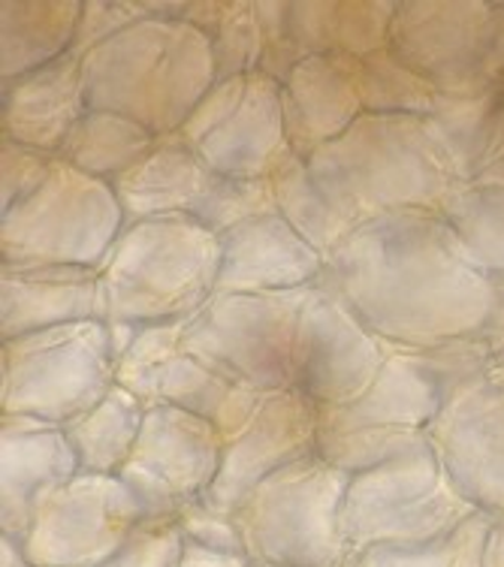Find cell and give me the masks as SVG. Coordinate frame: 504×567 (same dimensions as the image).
Returning <instances> with one entry per match:
<instances>
[{
	"label": "cell",
	"mask_w": 504,
	"mask_h": 567,
	"mask_svg": "<svg viewBox=\"0 0 504 567\" xmlns=\"http://www.w3.org/2000/svg\"><path fill=\"white\" fill-rule=\"evenodd\" d=\"M140 332H143V327L119 323V320H106V336H110V350H112V357H115V365H119L121 357L136 344Z\"/></svg>",
	"instance_id": "obj_44"
},
{
	"label": "cell",
	"mask_w": 504,
	"mask_h": 567,
	"mask_svg": "<svg viewBox=\"0 0 504 567\" xmlns=\"http://www.w3.org/2000/svg\"><path fill=\"white\" fill-rule=\"evenodd\" d=\"M275 212V194L269 178H220L199 203L194 218L215 236L239 227L245 220Z\"/></svg>",
	"instance_id": "obj_34"
},
{
	"label": "cell",
	"mask_w": 504,
	"mask_h": 567,
	"mask_svg": "<svg viewBox=\"0 0 504 567\" xmlns=\"http://www.w3.org/2000/svg\"><path fill=\"white\" fill-rule=\"evenodd\" d=\"M154 142L157 136L127 115L89 110L61 145L58 161L112 185L121 173H127L140 157L152 152Z\"/></svg>",
	"instance_id": "obj_29"
},
{
	"label": "cell",
	"mask_w": 504,
	"mask_h": 567,
	"mask_svg": "<svg viewBox=\"0 0 504 567\" xmlns=\"http://www.w3.org/2000/svg\"><path fill=\"white\" fill-rule=\"evenodd\" d=\"M85 0H3L0 3V82L28 76L73 52Z\"/></svg>",
	"instance_id": "obj_26"
},
{
	"label": "cell",
	"mask_w": 504,
	"mask_h": 567,
	"mask_svg": "<svg viewBox=\"0 0 504 567\" xmlns=\"http://www.w3.org/2000/svg\"><path fill=\"white\" fill-rule=\"evenodd\" d=\"M215 293H290L315 287L327 257L315 251L278 212L218 236Z\"/></svg>",
	"instance_id": "obj_20"
},
{
	"label": "cell",
	"mask_w": 504,
	"mask_h": 567,
	"mask_svg": "<svg viewBox=\"0 0 504 567\" xmlns=\"http://www.w3.org/2000/svg\"><path fill=\"white\" fill-rule=\"evenodd\" d=\"M472 513L477 511L450 483L435 450L420 441L374 468L351 474L341 528L351 553L374 544H439Z\"/></svg>",
	"instance_id": "obj_7"
},
{
	"label": "cell",
	"mask_w": 504,
	"mask_h": 567,
	"mask_svg": "<svg viewBox=\"0 0 504 567\" xmlns=\"http://www.w3.org/2000/svg\"><path fill=\"white\" fill-rule=\"evenodd\" d=\"M429 124L448 148L460 182H477L504 154V94L486 91L477 97H439Z\"/></svg>",
	"instance_id": "obj_27"
},
{
	"label": "cell",
	"mask_w": 504,
	"mask_h": 567,
	"mask_svg": "<svg viewBox=\"0 0 504 567\" xmlns=\"http://www.w3.org/2000/svg\"><path fill=\"white\" fill-rule=\"evenodd\" d=\"M89 110L127 115L154 136L185 127L218 82L206 33L182 19L145 16L82 58Z\"/></svg>",
	"instance_id": "obj_4"
},
{
	"label": "cell",
	"mask_w": 504,
	"mask_h": 567,
	"mask_svg": "<svg viewBox=\"0 0 504 567\" xmlns=\"http://www.w3.org/2000/svg\"><path fill=\"white\" fill-rule=\"evenodd\" d=\"M82 320H103L97 269L0 262V341Z\"/></svg>",
	"instance_id": "obj_22"
},
{
	"label": "cell",
	"mask_w": 504,
	"mask_h": 567,
	"mask_svg": "<svg viewBox=\"0 0 504 567\" xmlns=\"http://www.w3.org/2000/svg\"><path fill=\"white\" fill-rule=\"evenodd\" d=\"M121 229L124 215L110 182L55 157L43 182L0 215V262L97 269Z\"/></svg>",
	"instance_id": "obj_9"
},
{
	"label": "cell",
	"mask_w": 504,
	"mask_h": 567,
	"mask_svg": "<svg viewBox=\"0 0 504 567\" xmlns=\"http://www.w3.org/2000/svg\"><path fill=\"white\" fill-rule=\"evenodd\" d=\"M79 474L64 425L0 414V535L24 540L40 504Z\"/></svg>",
	"instance_id": "obj_19"
},
{
	"label": "cell",
	"mask_w": 504,
	"mask_h": 567,
	"mask_svg": "<svg viewBox=\"0 0 504 567\" xmlns=\"http://www.w3.org/2000/svg\"><path fill=\"white\" fill-rule=\"evenodd\" d=\"M257 22H260V33H264V58H260L257 73H264V76L285 85L287 76L306 58L299 52L294 31H290V3H285V0H257Z\"/></svg>",
	"instance_id": "obj_36"
},
{
	"label": "cell",
	"mask_w": 504,
	"mask_h": 567,
	"mask_svg": "<svg viewBox=\"0 0 504 567\" xmlns=\"http://www.w3.org/2000/svg\"><path fill=\"white\" fill-rule=\"evenodd\" d=\"M269 182H272L275 212L323 257H329L357 229L320 190L318 182L308 173L306 161L297 154H290L275 166Z\"/></svg>",
	"instance_id": "obj_30"
},
{
	"label": "cell",
	"mask_w": 504,
	"mask_h": 567,
	"mask_svg": "<svg viewBox=\"0 0 504 567\" xmlns=\"http://www.w3.org/2000/svg\"><path fill=\"white\" fill-rule=\"evenodd\" d=\"M441 468L474 511L504 513V348L448 395L426 429Z\"/></svg>",
	"instance_id": "obj_12"
},
{
	"label": "cell",
	"mask_w": 504,
	"mask_h": 567,
	"mask_svg": "<svg viewBox=\"0 0 504 567\" xmlns=\"http://www.w3.org/2000/svg\"><path fill=\"white\" fill-rule=\"evenodd\" d=\"M477 182H483V185L504 187V154L498 157V161H495L493 166H490V169H486V173L481 175V178H477Z\"/></svg>",
	"instance_id": "obj_47"
},
{
	"label": "cell",
	"mask_w": 504,
	"mask_h": 567,
	"mask_svg": "<svg viewBox=\"0 0 504 567\" xmlns=\"http://www.w3.org/2000/svg\"><path fill=\"white\" fill-rule=\"evenodd\" d=\"M493 40L490 0H399L390 24V52L444 97L486 94Z\"/></svg>",
	"instance_id": "obj_14"
},
{
	"label": "cell",
	"mask_w": 504,
	"mask_h": 567,
	"mask_svg": "<svg viewBox=\"0 0 504 567\" xmlns=\"http://www.w3.org/2000/svg\"><path fill=\"white\" fill-rule=\"evenodd\" d=\"M320 281L390 348L477 339L493 317L495 278L462 254L439 212L366 220L329 254Z\"/></svg>",
	"instance_id": "obj_1"
},
{
	"label": "cell",
	"mask_w": 504,
	"mask_h": 567,
	"mask_svg": "<svg viewBox=\"0 0 504 567\" xmlns=\"http://www.w3.org/2000/svg\"><path fill=\"white\" fill-rule=\"evenodd\" d=\"M178 133L220 178H269L294 154L285 131L281 82L264 73L215 82Z\"/></svg>",
	"instance_id": "obj_11"
},
{
	"label": "cell",
	"mask_w": 504,
	"mask_h": 567,
	"mask_svg": "<svg viewBox=\"0 0 504 567\" xmlns=\"http://www.w3.org/2000/svg\"><path fill=\"white\" fill-rule=\"evenodd\" d=\"M493 353L483 336L426 350L393 348L360 399L320 411L318 456L344 474H360L426 441L448 395Z\"/></svg>",
	"instance_id": "obj_2"
},
{
	"label": "cell",
	"mask_w": 504,
	"mask_h": 567,
	"mask_svg": "<svg viewBox=\"0 0 504 567\" xmlns=\"http://www.w3.org/2000/svg\"><path fill=\"white\" fill-rule=\"evenodd\" d=\"M230 7V0H185V7H182V22H187L191 28H197L206 37L218 31L220 19H224V12Z\"/></svg>",
	"instance_id": "obj_42"
},
{
	"label": "cell",
	"mask_w": 504,
	"mask_h": 567,
	"mask_svg": "<svg viewBox=\"0 0 504 567\" xmlns=\"http://www.w3.org/2000/svg\"><path fill=\"white\" fill-rule=\"evenodd\" d=\"M318 404L297 390L260 395L245 425L224 441L220 471L206 502L230 513L269 474L318 453Z\"/></svg>",
	"instance_id": "obj_18"
},
{
	"label": "cell",
	"mask_w": 504,
	"mask_h": 567,
	"mask_svg": "<svg viewBox=\"0 0 504 567\" xmlns=\"http://www.w3.org/2000/svg\"><path fill=\"white\" fill-rule=\"evenodd\" d=\"M115 383L106 320H82L0 341V414L70 425Z\"/></svg>",
	"instance_id": "obj_8"
},
{
	"label": "cell",
	"mask_w": 504,
	"mask_h": 567,
	"mask_svg": "<svg viewBox=\"0 0 504 567\" xmlns=\"http://www.w3.org/2000/svg\"><path fill=\"white\" fill-rule=\"evenodd\" d=\"M483 567H504V513L490 516V532L483 546Z\"/></svg>",
	"instance_id": "obj_45"
},
{
	"label": "cell",
	"mask_w": 504,
	"mask_h": 567,
	"mask_svg": "<svg viewBox=\"0 0 504 567\" xmlns=\"http://www.w3.org/2000/svg\"><path fill=\"white\" fill-rule=\"evenodd\" d=\"M453 565V535L439 544L393 546L374 544L360 553H351L344 567H450Z\"/></svg>",
	"instance_id": "obj_40"
},
{
	"label": "cell",
	"mask_w": 504,
	"mask_h": 567,
	"mask_svg": "<svg viewBox=\"0 0 504 567\" xmlns=\"http://www.w3.org/2000/svg\"><path fill=\"white\" fill-rule=\"evenodd\" d=\"M148 404L112 383V390L91 411L64 425L66 437L79 458V471L85 474H121L131 462Z\"/></svg>",
	"instance_id": "obj_28"
},
{
	"label": "cell",
	"mask_w": 504,
	"mask_h": 567,
	"mask_svg": "<svg viewBox=\"0 0 504 567\" xmlns=\"http://www.w3.org/2000/svg\"><path fill=\"white\" fill-rule=\"evenodd\" d=\"M176 523L187 544H197L212 553H224V556H245V544H241L239 525L233 519V513L212 507L206 498L185 504L178 511Z\"/></svg>",
	"instance_id": "obj_39"
},
{
	"label": "cell",
	"mask_w": 504,
	"mask_h": 567,
	"mask_svg": "<svg viewBox=\"0 0 504 567\" xmlns=\"http://www.w3.org/2000/svg\"><path fill=\"white\" fill-rule=\"evenodd\" d=\"M308 290L215 293L185 320V348L254 393L294 390V348Z\"/></svg>",
	"instance_id": "obj_10"
},
{
	"label": "cell",
	"mask_w": 504,
	"mask_h": 567,
	"mask_svg": "<svg viewBox=\"0 0 504 567\" xmlns=\"http://www.w3.org/2000/svg\"><path fill=\"white\" fill-rule=\"evenodd\" d=\"M55 164V154L37 152L31 145L0 136V215L19 206L43 182Z\"/></svg>",
	"instance_id": "obj_37"
},
{
	"label": "cell",
	"mask_w": 504,
	"mask_h": 567,
	"mask_svg": "<svg viewBox=\"0 0 504 567\" xmlns=\"http://www.w3.org/2000/svg\"><path fill=\"white\" fill-rule=\"evenodd\" d=\"M173 567H251V561L245 556H224V553H212V549H203L197 544H187L182 549V558H178Z\"/></svg>",
	"instance_id": "obj_43"
},
{
	"label": "cell",
	"mask_w": 504,
	"mask_h": 567,
	"mask_svg": "<svg viewBox=\"0 0 504 567\" xmlns=\"http://www.w3.org/2000/svg\"><path fill=\"white\" fill-rule=\"evenodd\" d=\"M0 567H33L19 537L0 535Z\"/></svg>",
	"instance_id": "obj_46"
},
{
	"label": "cell",
	"mask_w": 504,
	"mask_h": 567,
	"mask_svg": "<svg viewBox=\"0 0 504 567\" xmlns=\"http://www.w3.org/2000/svg\"><path fill=\"white\" fill-rule=\"evenodd\" d=\"M251 567H272V565H251Z\"/></svg>",
	"instance_id": "obj_48"
},
{
	"label": "cell",
	"mask_w": 504,
	"mask_h": 567,
	"mask_svg": "<svg viewBox=\"0 0 504 567\" xmlns=\"http://www.w3.org/2000/svg\"><path fill=\"white\" fill-rule=\"evenodd\" d=\"M185 320L143 327L140 339L115 365V383L145 404H176L218 425L224 437L239 432L264 393L220 378L185 348Z\"/></svg>",
	"instance_id": "obj_17"
},
{
	"label": "cell",
	"mask_w": 504,
	"mask_h": 567,
	"mask_svg": "<svg viewBox=\"0 0 504 567\" xmlns=\"http://www.w3.org/2000/svg\"><path fill=\"white\" fill-rule=\"evenodd\" d=\"M143 519L119 474L79 471L40 504L22 544L33 567H100Z\"/></svg>",
	"instance_id": "obj_15"
},
{
	"label": "cell",
	"mask_w": 504,
	"mask_h": 567,
	"mask_svg": "<svg viewBox=\"0 0 504 567\" xmlns=\"http://www.w3.org/2000/svg\"><path fill=\"white\" fill-rule=\"evenodd\" d=\"M145 16L148 12L143 0H85L82 16H79L76 40H73V55L85 58Z\"/></svg>",
	"instance_id": "obj_38"
},
{
	"label": "cell",
	"mask_w": 504,
	"mask_h": 567,
	"mask_svg": "<svg viewBox=\"0 0 504 567\" xmlns=\"http://www.w3.org/2000/svg\"><path fill=\"white\" fill-rule=\"evenodd\" d=\"M218 236L194 215L127 224L97 266L103 320L157 327L187 320L215 296Z\"/></svg>",
	"instance_id": "obj_5"
},
{
	"label": "cell",
	"mask_w": 504,
	"mask_h": 567,
	"mask_svg": "<svg viewBox=\"0 0 504 567\" xmlns=\"http://www.w3.org/2000/svg\"><path fill=\"white\" fill-rule=\"evenodd\" d=\"M399 0H297L290 31L302 55L362 58L390 49Z\"/></svg>",
	"instance_id": "obj_25"
},
{
	"label": "cell",
	"mask_w": 504,
	"mask_h": 567,
	"mask_svg": "<svg viewBox=\"0 0 504 567\" xmlns=\"http://www.w3.org/2000/svg\"><path fill=\"white\" fill-rule=\"evenodd\" d=\"M393 348L344 306L332 287L318 281L308 290L294 348V390L318 411L360 399L384 369Z\"/></svg>",
	"instance_id": "obj_16"
},
{
	"label": "cell",
	"mask_w": 504,
	"mask_h": 567,
	"mask_svg": "<svg viewBox=\"0 0 504 567\" xmlns=\"http://www.w3.org/2000/svg\"><path fill=\"white\" fill-rule=\"evenodd\" d=\"M208 40H212L218 82L257 73L260 58H264V33H260V22H257V0H230L218 31Z\"/></svg>",
	"instance_id": "obj_33"
},
{
	"label": "cell",
	"mask_w": 504,
	"mask_h": 567,
	"mask_svg": "<svg viewBox=\"0 0 504 567\" xmlns=\"http://www.w3.org/2000/svg\"><path fill=\"white\" fill-rule=\"evenodd\" d=\"M224 432L206 416L176 404H148L131 462L121 468L145 519H176L191 502L206 498L224 456Z\"/></svg>",
	"instance_id": "obj_13"
},
{
	"label": "cell",
	"mask_w": 504,
	"mask_h": 567,
	"mask_svg": "<svg viewBox=\"0 0 504 567\" xmlns=\"http://www.w3.org/2000/svg\"><path fill=\"white\" fill-rule=\"evenodd\" d=\"M348 481L351 474L311 453L257 483L230 511L248 561L272 567L348 565L351 546L341 528Z\"/></svg>",
	"instance_id": "obj_6"
},
{
	"label": "cell",
	"mask_w": 504,
	"mask_h": 567,
	"mask_svg": "<svg viewBox=\"0 0 504 567\" xmlns=\"http://www.w3.org/2000/svg\"><path fill=\"white\" fill-rule=\"evenodd\" d=\"M290 152L308 161L366 115L360 61L344 55H308L281 85Z\"/></svg>",
	"instance_id": "obj_21"
},
{
	"label": "cell",
	"mask_w": 504,
	"mask_h": 567,
	"mask_svg": "<svg viewBox=\"0 0 504 567\" xmlns=\"http://www.w3.org/2000/svg\"><path fill=\"white\" fill-rule=\"evenodd\" d=\"M89 112L82 58L64 55L28 76L0 82V136L55 154Z\"/></svg>",
	"instance_id": "obj_23"
},
{
	"label": "cell",
	"mask_w": 504,
	"mask_h": 567,
	"mask_svg": "<svg viewBox=\"0 0 504 567\" xmlns=\"http://www.w3.org/2000/svg\"><path fill=\"white\" fill-rule=\"evenodd\" d=\"M490 532V516L472 513L465 523L453 532V565L450 567H483V546Z\"/></svg>",
	"instance_id": "obj_41"
},
{
	"label": "cell",
	"mask_w": 504,
	"mask_h": 567,
	"mask_svg": "<svg viewBox=\"0 0 504 567\" xmlns=\"http://www.w3.org/2000/svg\"><path fill=\"white\" fill-rule=\"evenodd\" d=\"M218 175L212 173L182 133L157 136L152 152L112 182L124 227L136 220L194 215Z\"/></svg>",
	"instance_id": "obj_24"
},
{
	"label": "cell",
	"mask_w": 504,
	"mask_h": 567,
	"mask_svg": "<svg viewBox=\"0 0 504 567\" xmlns=\"http://www.w3.org/2000/svg\"><path fill=\"white\" fill-rule=\"evenodd\" d=\"M185 535L176 519H143L100 567H173L182 558Z\"/></svg>",
	"instance_id": "obj_35"
},
{
	"label": "cell",
	"mask_w": 504,
	"mask_h": 567,
	"mask_svg": "<svg viewBox=\"0 0 504 567\" xmlns=\"http://www.w3.org/2000/svg\"><path fill=\"white\" fill-rule=\"evenodd\" d=\"M462 254L490 278H504V187L465 182L439 208Z\"/></svg>",
	"instance_id": "obj_31"
},
{
	"label": "cell",
	"mask_w": 504,
	"mask_h": 567,
	"mask_svg": "<svg viewBox=\"0 0 504 567\" xmlns=\"http://www.w3.org/2000/svg\"><path fill=\"white\" fill-rule=\"evenodd\" d=\"M306 166L353 227L393 212H439L462 185L435 127L420 115L366 112Z\"/></svg>",
	"instance_id": "obj_3"
},
{
	"label": "cell",
	"mask_w": 504,
	"mask_h": 567,
	"mask_svg": "<svg viewBox=\"0 0 504 567\" xmlns=\"http://www.w3.org/2000/svg\"><path fill=\"white\" fill-rule=\"evenodd\" d=\"M362 106L372 115H420L429 118L439 106V91L384 49L360 61Z\"/></svg>",
	"instance_id": "obj_32"
}]
</instances>
